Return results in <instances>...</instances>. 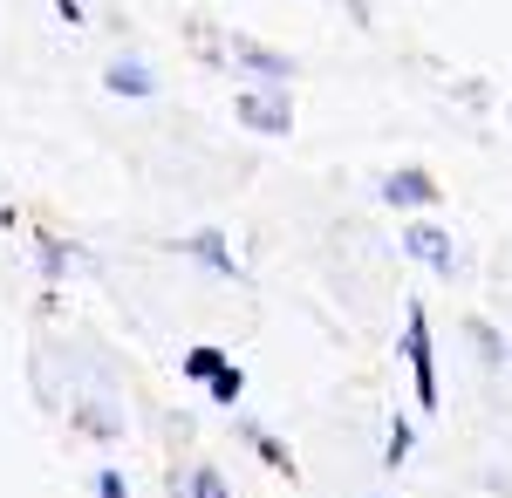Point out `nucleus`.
I'll return each mask as SVG.
<instances>
[{
    "label": "nucleus",
    "mask_w": 512,
    "mask_h": 498,
    "mask_svg": "<svg viewBox=\"0 0 512 498\" xmlns=\"http://www.w3.org/2000/svg\"><path fill=\"white\" fill-rule=\"evenodd\" d=\"M212 62H226V69H239V76L253 82V89H287V82L301 76V62L294 55H280V48H267V41H253V35H226V41H212Z\"/></svg>",
    "instance_id": "1"
},
{
    "label": "nucleus",
    "mask_w": 512,
    "mask_h": 498,
    "mask_svg": "<svg viewBox=\"0 0 512 498\" xmlns=\"http://www.w3.org/2000/svg\"><path fill=\"white\" fill-rule=\"evenodd\" d=\"M403 362H410L417 403L437 410V403H444V389H437V348H431V314H424V307H410V314H403Z\"/></svg>",
    "instance_id": "2"
},
{
    "label": "nucleus",
    "mask_w": 512,
    "mask_h": 498,
    "mask_svg": "<svg viewBox=\"0 0 512 498\" xmlns=\"http://www.w3.org/2000/svg\"><path fill=\"white\" fill-rule=\"evenodd\" d=\"M233 116L253 130V137H274V144L294 137V96H287V89H239Z\"/></svg>",
    "instance_id": "3"
},
{
    "label": "nucleus",
    "mask_w": 512,
    "mask_h": 498,
    "mask_svg": "<svg viewBox=\"0 0 512 498\" xmlns=\"http://www.w3.org/2000/svg\"><path fill=\"white\" fill-rule=\"evenodd\" d=\"M403 253L417 260V267H431V273H465V253H458V239L437 226V219H417V226H403Z\"/></svg>",
    "instance_id": "4"
},
{
    "label": "nucleus",
    "mask_w": 512,
    "mask_h": 498,
    "mask_svg": "<svg viewBox=\"0 0 512 498\" xmlns=\"http://www.w3.org/2000/svg\"><path fill=\"white\" fill-rule=\"evenodd\" d=\"M376 198H383L390 212H431V205H437L444 192H437V178L424 171V164H396L390 178L376 185Z\"/></svg>",
    "instance_id": "5"
},
{
    "label": "nucleus",
    "mask_w": 512,
    "mask_h": 498,
    "mask_svg": "<svg viewBox=\"0 0 512 498\" xmlns=\"http://www.w3.org/2000/svg\"><path fill=\"white\" fill-rule=\"evenodd\" d=\"M178 253H185L192 267L219 273V280H246V267H239V253H233V239H226L219 226H198V232H185V239H178Z\"/></svg>",
    "instance_id": "6"
},
{
    "label": "nucleus",
    "mask_w": 512,
    "mask_h": 498,
    "mask_svg": "<svg viewBox=\"0 0 512 498\" xmlns=\"http://www.w3.org/2000/svg\"><path fill=\"white\" fill-rule=\"evenodd\" d=\"M103 89L123 96V103H151V96H158V69H151L144 55H117V62L103 69Z\"/></svg>",
    "instance_id": "7"
},
{
    "label": "nucleus",
    "mask_w": 512,
    "mask_h": 498,
    "mask_svg": "<svg viewBox=\"0 0 512 498\" xmlns=\"http://www.w3.org/2000/svg\"><path fill=\"white\" fill-rule=\"evenodd\" d=\"M164 492H171V498H239L233 485H226V471H219V464H185V471H171V478H164Z\"/></svg>",
    "instance_id": "8"
},
{
    "label": "nucleus",
    "mask_w": 512,
    "mask_h": 498,
    "mask_svg": "<svg viewBox=\"0 0 512 498\" xmlns=\"http://www.w3.org/2000/svg\"><path fill=\"white\" fill-rule=\"evenodd\" d=\"M69 267H76V246L62 239V232H35V273L55 287V280H69Z\"/></svg>",
    "instance_id": "9"
},
{
    "label": "nucleus",
    "mask_w": 512,
    "mask_h": 498,
    "mask_svg": "<svg viewBox=\"0 0 512 498\" xmlns=\"http://www.w3.org/2000/svg\"><path fill=\"white\" fill-rule=\"evenodd\" d=\"M233 430L246 437V444H253V458H260V464H274V471H287V478H294V451H287L280 437H267L260 423H253V417H239V410H233Z\"/></svg>",
    "instance_id": "10"
},
{
    "label": "nucleus",
    "mask_w": 512,
    "mask_h": 498,
    "mask_svg": "<svg viewBox=\"0 0 512 498\" xmlns=\"http://www.w3.org/2000/svg\"><path fill=\"white\" fill-rule=\"evenodd\" d=\"M417 451V417H390V437H383V471H403Z\"/></svg>",
    "instance_id": "11"
},
{
    "label": "nucleus",
    "mask_w": 512,
    "mask_h": 498,
    "mask_svg": "<svg viewBox=\"0 0 512 498\" xmlns=\"http://www.w3.org/2000/svg\"><path fill=\"white\" fill-rule=\"evenodd\" d=\"M76 430H82V437H103V444H110V437H123V417L110 410V403H76Z\"/></svg>",
    "instance_id": "12"
},
{
    "label": "nucleus",
    "mask_w": 512,
    "mask_h": 498,
    "mask_svg": "<svg viewBox=\"0 0 512 498\" xmlns=\"http://www.w3.org/2000/svg\"><path fill=\"white\" fill-rule=\"evenodd\" d=\"M226 362H233V355H226V348H212V342H198V348H185V355H178V369H185L192 383H212Z\"/></svg>",
    "instance_id": "13"
},
{
    "label": "nucleus",
    "mask_w": 512,
    "mask_h": 498,
    "mask_svg": "<svg viewBox=\"0 0 512 498\" xmlns=\"http://www.w3.org/2000/svg\"><path fill=\"white\" fill-rule=\"evenodd\" d=\"M205 396H212L219 410H239V396H246V369H239V362H226V369L205 383Z\"/></svg>",
    "instance_id": "14"
},
{
    "label": "nucleus",
    "mask_w": 512,
    "mask_h": 498,
    "mask_svg": "<svg viewBox=\"0 0 512 498\" xmlns=\"http://www.w3.org/2000/svg\"><path fill=\"white\" fill-rule=\"evenodd\" d=\"M465 335H472V348H478V362H485V369H506V335H499V328L465 321Z\"/></svg>",
    "instance_id": "15"
},
{
    "label": "nucleus",
    "mask_w": 512,
    "mask_h": 498,
    "mask_svg": "<svg viewBox=\"0 0 512 498\" xmlns=\"http://www.w3.org/2000/svg\"><path fill=\"white\" fill-rule=\"evenodd\" d=\"M89 492L96 498H130V478H123L117 464H103V471H89Z\"/></svg>",
    "instance_id": "16"
},
{
    "label": "nucleus",
    "mask_w": 512,
    "mask_h": 498,
    "mask_svg": "<svg viewBox=\"0 0 512 498\" xmlns=\"http://www.w3.org/2000/svg\"><path fill=\"white\" fill-rule=\"evenodd\" d=\"M48 7H55V14H62L69 28H82V21H89V14H82V0H48Z\"/></svg>",
    "instance_id": "17"
},
{
    "label": "nucleus",
    "mask_w": 512,
    "mask_h": 498,
    "mask_svg": "<svg viewBox=\"0 0 512 498\" xmlns=\"http://www.w3.org/2000/svg\"><path fill=\"white\" fill-rule=\"evenodd\" d=\"M506 362H512V342H506Z\"/></svg>",
    "instance_id": "18"
}]
</instances>
